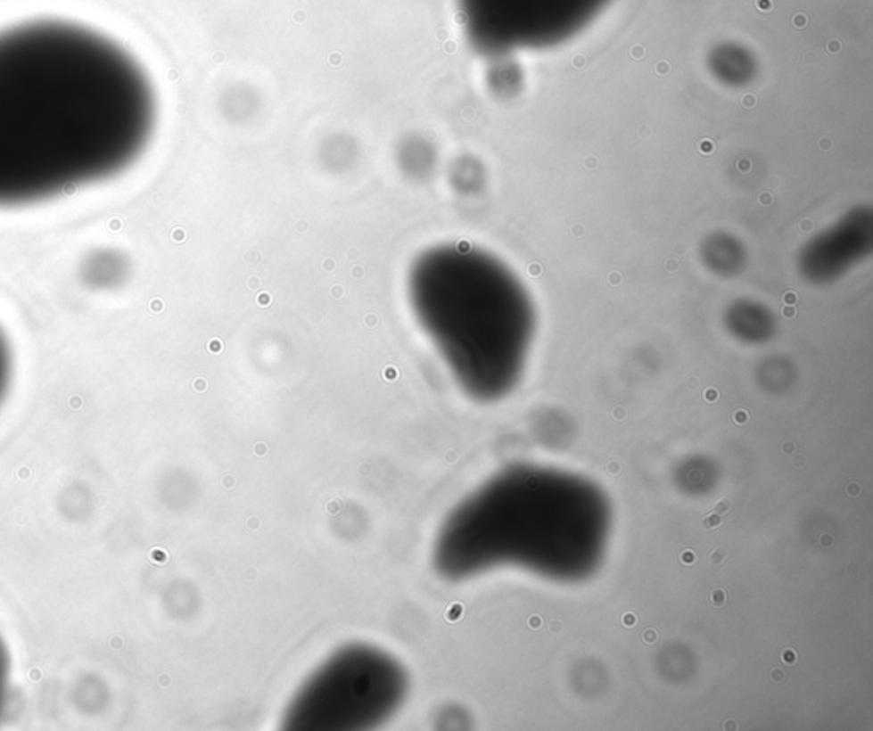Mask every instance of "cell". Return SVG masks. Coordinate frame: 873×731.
I'll list each match as a JSON object with an SVG mask.
<instances>
[{
	"label": "cell",
	"mask_w": 873,
	"mask_h": 731,
	"mask_svg": "<svg viewBox=\"0 0 873 731\" xmlns=\"http://www.w3.org/2000/svg\"><path fill=\"white\" fill-rule=\"evenodd\" d=\"M156 118L145 70L108 37L55 20L0 31V209L123 173Z\"/></svg>",
	"instance_id": "obj_1"
},
{
	"label": "cell",
	"mask_w": 873,
	"mask_h": 731,
	"mask_svg": "<svg viewBox=\"0 0 873 731\" xmlns=\"http://www.w3.org/2000/svg\"><path fill=\"white\" fill-rule=\"evenodd\" d=\"M611 527V503L597 484L558 469L514 465L447 515L432 561L447 579L517 566L575 583L599 570Z\"/></svg>",
	"instance_id": "obj_2"
},
{
	"label": "cell",
	"mask_w": 873,
	"mask_h": 731,
	"mask_svg": "<svg viewBox=\"0 0 873 731\" xmlns=\"http://www.w3.org/2000/svg\"><path fill=\"white\" fill-rule=\"evenodd\" d=\"M408 299L471 399L495 403L517 387L536 312L523 282L498 258L467 242L430 248L409 268Z\"/></svg>",
	"instance_id": "obj_3"
},
{
	"label": "cell",
	"mask_w": 873,
	"mask_h": 731,
	"mask_svg": "<svg viewBox=\"0 0 873 731\" xmlns=\"http://www.w3.org/2000/svg\"><path fill=\"white\" fill-rule=\"evenodd\" d=\"M408 677L391 654L350 645L312 672L285 710L282 727L293 731L369 730L403 706Z\"/></svg>",
	"instance_id": "obj_4"
},
{
	"label": "cell",
	"mask_w": 873,
	"mask_h": 731,
	"mask_svg": "<svg viewBox=\"0 0 873 731\" xmlns=\"http://www.w3.org/2000/svg\"><path fill=\"white\" fill-rule=\"evenodd\" d=\"M872 248V212L856 209L803 246L798 270L812 283H833L867 259Z\"/></svg>",
	"instance_id": "obj_5"
},
{
	"label": "cell",
	"mask_w": 873,
	"mask_h": 731,
	"mask_svg": "<svg viewBox=\"0 0 873 731\" xmlns=\"http://www.w3.org/2000/svg\"><path fill=\"white\" fill-rule=\"evenodd\" d=\"M725 321L736 338L749 343L768 340L775 327L768 308L753 300H738L730 306L725 314Z\"/></svg>",
	"instance_id": "obj_6"
},
{
	"label": "cell",
	"mask_w": 873,
	"mask_h": 731,
	"mask_svg": "<svg viewBox=\"0 0 873 731\" xmlns=\"http://www.w3.org/2000/svg\"><path fill=\"white\" fill-rule=\"evenodd\" d=\"M744 254L745 252L740 246L738 239L729 234L710 235L701 248V258L708 267V270L715 271L723 276L736 275L742 268L745 258Z\"/></svg>",
	"instance_id": "obj_7"
},
{
	"label": "cell",
	"mask_w": 873,
	"mask_h": 731,
	"mask_svg": "<svg viewBox=\"0 0 873 731\" xmlns=\"http://www.w3.org/2000/svg\"><path fill=\"white\" fill-rule=\"evenodd\" d=\"M11 368H12V364H11V349H9V345L0 331V401L7 390V385H9V381H11Z\"/></svg>",
	"instance_id": "obj_8"
},
{
	"label": "cell",
	"mask_w": 873,
	"mask_h": 731,
	"mask_svg": "<svg viewBox=\"0 0 873 731\" xmlns=\"http://www.w3.org/2000/svg\"><path fill=\"white\" fill-rule=\"evenodd\" d=\"M7 675H9V660H7V653L4 650V645L0 641V710H2V702H4L5 691H7Z\"/></svg>",
	"instance_id": "obj_9"
}]
</instances>
